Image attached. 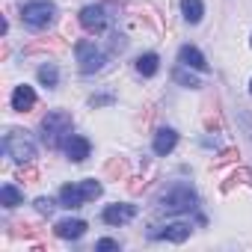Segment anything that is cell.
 Instances as JSON below:
<instances>
[{
  "label": "cell",
  "mask_w": 252,
  "mask_h": 252,
  "mask_svg": "<svg viewBox=\"0 0 252 252\" xmlns=\"http://www.w3.org/2000/svg\"><path fill=\"white\" fill-rule=\"evenodd\" d=\"M0 202H3V208H18L24 202V196H21V190L15 184H3V190H0Z\"/></svg>",
  "instance_id": "cell-15"
},
{
  "label": "cell",
  "mask_w": 252,
  "mask_h": 252,
  "mask_svg": "<svg viewBox=\"0 0 252 252\" xmlns=\"http://www.w3.org/2000/svg\"><path fill=\"white\" fill-rule=\"evenodd\" d=\"M249 92H252V83H249Z\"/></svg>",
  "instance_id": "cell-27"
},
{
  "label": "cell",
  "mask_w": 252,
  "mask_h": 252,
  "mask_svg": "<svg viewBox=\"0 0 252 252\" xmlns=\"http://www.w3.org/2000/svg\"><path fill=\"white\" fill-rule=\"evenodd\" d=\"M33 107H36V92H33V86H27V83L15 86V92H12V110H15V113H30Z\"/></svg>",
  "instance_id": "cell-10"
},
{
  "label": "cell",
  "mask_w": 252,
  "mask_h": 252,
  "mask_svg": "<svg viewBox=\"0 0 252 252\" xmlns=\"http://www.w3.org/2000/svg\"><path fill=\"white\" fill-rule=\"evenodd\" d=\"M181 12H184V18L190 24H196V21H202L205 6H202V0H181Z\"/></svg>",
  "instance_id": "cell-16"
},
{
  "label": "cell",
  "mask_w": 252,
  "mask_h": 252,
  "mask_svg": "<svg viewBox=\"0 0 252 252\" xmlns=\"http://www.w3.org/2000/svg\"><path fill=\"white\" fill-rule=\"evenodd\" d=\"M80 24H83V30H89V33H101V30L107 27V12H104V6H98V3L83 6V9H80Z\"/></svg>",
  "instance_id": "cell-7"
},
{
  "label": "cell",
  "mask_w": 252,
  "mask_h": 252,
  "mask_svg": "<svg viewBox=\"0 0 252 252\" xmlns=\"http://www.w3.org/2000/svg\"><path fill=\"white\" fill-rule=\"evenodd\" d=\"M234 184H252V172H249V169H237V172L222 184V190H231Z\"/></svg>",
  "instance_id": "cell-19"
},
{
  "label": "cell",
  "mask_w": 252,
  "mask_h": 252,
  "mask_svg": "<svg viewBox=\"0 0 252 252\" xmlns=\"http://www.w3.org/2000/svg\"><path fill=\"white\" fill-rule=\"evenodd\" d=\"M178 60H181V65H184V68H196V71H208V63H205V57H202V51H199V48H193V45H184V48L178 51Z\"/></svg>",
  "instance_id": "cell-12"
},
{
  "label": "cell",
  "mask_w": 252,
  "mask_h": 252,
  "mask_svg": "<svg viewBox=\"0 0 252 252\" xmlns=\"http://www.w3.org/2000/svg\"><path fill=\"white\" fill-rule=\"evenodd\" d=\"M178 146V134L172 131V128H160L158 134H155V155H169L172 149Z\"/></svg>",
  "instance_id": "cell-14"
},
{
  "label": "cell",
  "mask_w": 252,
  "mask_h": 252,
  "mask_svg": "<svg viewBox=\"0 0 252 252\" xmlns=\"http://www.w3.org/2000/svg\"><path fill=\"white\" fill-rule=\"evenodd\" d=\"M3 149H6V155L15 160V163H30L33 158H36V143L27 137V131H21V128H12L6 137H3Z\"/></svg>",
  "instance_id": "cell-3"
},
{
  "label": "cell",
  "mask_w": 252,
  "mask_h": 252,
  "mask_svg": "<svg viewBox=\"0 0 252 252\" xmlns=\"http://www.w3.org/2000/svg\"><path fill=\"white\" fill-rule=\"evenodd\" d=\"M175 80H178L181 86H187V89H199V86H202V83H199L193 74H187L184 68H175Z\"/></svg>",
  "instance_id": "cell-20"
},
{
  "label": "cell",
  "mask_w": 252,
  "mask_h": 252,
  "mask_svg": "<svg viewBox=\"0 0 252 252\" xmlns=\"http://www.w3.org/2000/svg\"><path fill=\"white\" fill-rule=\"evenodd\" d=\"M71 137V116L63 110H54L42 119V140L48 149H60Z\"/></svg>",
  "instance_id": "cell-1"
},
{
  "label": "cell",
  "mask_w": 252,
  "mask_h": 252,
  "mask_svg": "<svg viewBox=\"0 0 252 252\" xmlns=\"http://www.w3.org/2000/svg\"><path fill=\"white\" fill-rule=\"evenodd\" d=\"M107 175L125 178V175H128V166H125V160H110V163H107Z\"/></svg>",
  "instance_id": "cell-21"
},
{
  "label": "cell",
  "mask_w": 252,
  "mask_h": 252,
  "mask_svg": "<svg viewBox=\"0 0 252 252\" xmlns=\"http://www.w3.org/2000/svg\"><path fill=\"white\" fill-rule=\"evenodd\" d=\"M57 205H54V199H48V196H42V199H36V211L39 214H51Z\"/></svg>",
  "instance_id": "cell-23"
},
{
  "label": "cell",
  "mask_w": 252,
  "mask_h": 252,
  "mask_svg": "<svg viewBox=\"0 0 252 252\" xmlns=\"http://www.w3.org/2000/svg\"><path fill=\"white\" fill-rule=\"evenodd\" d=\"M57 237H63V240H77V237H83L86 234V222L83 220H63V222H57Z\"/></svg>",
  "instance_id": "cell-13"
},
{
  "label": "cell",
  "mask_w": 252,
  "mask_h": 252,
  "mask_svg": "<svg viewBox=\"0 0 252 252\" xmlns=\"http://www.w3.org/2000/svg\"><path fill=\"white\" fill-rule=\"evenodd\" d=\"M155 240H172V243H184L190 237V225L187 222H169V225H160V228H152L149 231Z\"/></svg>",
  "instance_id": "cell-8"
},
{
  "label": "cell",
  "mask_w": 252,
  "mask_h": 252,
  "mask_svg": "<svg viewBox=\"0 0 252 252\" xmlns=\"http://www.w3.org/2000/svg\"><path fill=\"white\" fill-rule=\"evenodd\" d=\"M18 178L27 181V184H33V181H39V172H36L33 166H21V169H18Z\"/></svg>",
  "instance_id": "cell-22"
},
{
  "label": "cell",
  "mask_w": 252,
  "mask_h": 252,
  "mask_svg": "<svg viewBox=\"0 0 252 252\" xmlns=\"http://www.w3.org/2000/svg\"><path fill=\"white\" fill-rule=\"evenodd\" d=\"M225 160H234V149H225V152H222V158H220V163H225Z\"/></svg>",
  "instance_id": "cell-26"
},
{
  "label": "cell",
  "mask_w": 252,
  "mask_h": 252,
  "mask_svg": "<svg viewBox=\"0 0 252 252\" xmlns=\"http://www.w3.org/2000/svg\"><path fill=\"white\" fill-rule=\"evenodd\" d=\"M131 181H134V184H131V193H143V190H146V181H143V178H131Z\"/></svg>",
  "instance_id": "cell-25"
},
{
  "label": "cell",
  "mask_w": 252,
  "mask_h": 252,
  "mask_svg": "<svg viewBox=\"0 0 252 252\" xmlns=\"http://www.w3.org/2000/svg\"><path fill=\"white\" fill-rule=\"evenodd\" d=\"M95 249H101V252H107V249H119V240H110V237H101V240L95 243Z\"/></svg>",
  "instance_id": "cell-24"
},
{
  "label": "cell",
  "mask_w": 252,
  "mask_h": 252,
  "mask_svg": "<svg viewBox=\"0 0 252 252\" xmlns=\"http://www.w3.org/2000/svg\"><path fill=\"white\" fill-rule=\"evenodd\" d=\"M39 80H42L48 89H54V86L60 83V71H57V65H54V63L42 65V68H39Z\"/></svg>",
  "instance_id": "cell-18"
},
{
  "label": "cell",
  "mask_w": 252,
  "mask_h": 252,
  "mask_svg": "<svg viewBox=\"0 0 252 252\" xmlns=\"http://www.w3.org/2000/svg\"><path fill=\"white\" fill-rule=\"evenodd\" d=\"M89 152H92V146H89L86 137H74V134H71V137L65 140V155H68V160L80 163V160L89 158Z\"/></svg>",
  "instance_id": "cell-11"
},
{
  "label": "cell",
  "mask_w": 252,
  "mask_h": 252,
  "mask_svg": "<svg viewBox=\"0 0 252 252\" xmlns=\"http://www.w3.org/2000/svg\"><path fill=\"white\" fill-rule=\"evenodd\" d=\"M74 54H77V63H80V71H83V74H95V71H101L104 63H107V57L95 48V42H86V39L77 42Z\"/></svg>",
  "instance_id": "cell-6"
},
{
  "label": "cell",
  "mask_w": 252,
  "mask_h": 252,
  "mask_svg": "<svg viewBox=\"0 0 252 252\" xmlns=\"http://www.w3.org/2000/svg\"><path fill=\"white\" fill-rule=\"evenodd\" d=\"M158 63H160L158 54H143V57L137 60V71H140L143 77H152V74L158 71Z\"/></svg>",
  "instance_id": "cell-17"
},
{
  "label": "cell",
  "mask_w": 252,
  "mask_h": 252,
  "mask_svg": "<svg viewBox=\"0 0 252 252\" xmlns=\"http://www.w3.org/2000/svg\"><path fill=\"white\" fill-rule=\"evenodd\" d=\"M54 3L51 0H27V3L21 6V18H24V24H30V27H36V30H42V27H48L51 21H54Z\"/></svg>",
  "instance_id": "cell-4"
},
{
  "label": "cell",
  "mask_w": 252,
  "mask_h": 252,
  "mask_svg": "<svg viewBox=\"0 0 252 252\" xmlns=\"http://www.w3.org/2000/svg\"><path fill=\"white\" fill-rule=\"evenodd\" d=\"M101 190H104V187H101L95 178H86V181H77V184H65V187L60 190V205H63V208H80V205L98 199Z\"/></svg>",
  "instance_id": "cell-2"
},
{
  "label": "cell",
  "mask_w": 252,
  "mask_h": 252,
  "mask_svg": "<svg viewBox=\"0 0 252 252\" xmlns=\"http://www.w3.org/2000/svg\"><path fill=\"white\" fill-rule=\"evenodd\" d=\"M160 208L166 214H184V211H193L196 208V193L190 187H172L163 199H160Z\"/></svg>",
  "instance_id": "cell-5"
},
{
  "label": "cell",
  "mask_w": 252,
  "mask_h": 252,
  "mask_svg": "<svg viewBox=\"0 0 252 252\" xmlns=\"http://www.w3.org/2000/svg\"><path fill=\"white\" fill-rule=\"evenodd\" d=\"M134 217H137V208L134 205H107L104 214H101V220L107 225H125V222H131Z\"/></svg>",
  "instance_id": "cell-9"
}]
</instances>
